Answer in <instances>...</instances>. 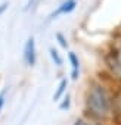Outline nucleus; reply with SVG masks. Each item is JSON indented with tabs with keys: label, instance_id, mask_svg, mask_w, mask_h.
I'll return each instance as SVG.
<instances>
[{
	"label": "nucleus",
	"instance_id": "f257e3e1",
	"mask_svg": "<svg viewBox=\"0 0 121 125\" xmlns=\"http://www.w3.org/2000/svg\"><path fill=\"white\" fill-rule=\"evenodd\" d=\"M84 112L97 122L114 118L112 90L100 81H92L84 97Z\"/></svg>",
	"mask_w": 121,
	"mask_h": 125
},
{
	"label": "nucleus",
	"instance_id": "f03ea898",
	"mask_svg": "<svg viewBox=\"0 0 121 125\" xmlns=\"http://www.w3.org/2000/svg\"><path fill=\"white\" fill-rule=\"evenodd\" d=\"M105 63L111 75L121 83V40L114 41L111 49L105 53Z\"/></svg>",
	"mask_w": 121,
	"mask_h": 125
},
{
	"label": "nucleus",
	"instance_id": "7ed1b4c3",
	"mask_svg": "<svg viewBox=\"0 0 121 125\" xmlns=\"http://www.w3.org/2000/svg\"><path fill=\"white\" fill-rule=\"evenodd\" d=\"M24 60L28 66H33L36 63V41H34V37H30L24 46Z\"/></svg>",
	"mask_w": 121,
	"mask_h": 125
},
{
	"label": "nucleus",
	"instance_id": "20e7f679",
	"mask_svg": "<svg viewBox=\"0 0 121 125\" xmlns=\"http://www.w3.org/2000/svg\"><path fill=\"white\" fill-rule=\"evenodd\" d=\"M112 106H114V118L121 121V84L112 90Z\"/></svg>",
	"mask_w": 121,
	"mask_h": 125
},
{
	"label": "nucleus",
	"instance_id": "39448f33",
	"mask_svg": "<svg viewBox=\"0 0 121 125\" xmlns=\"http://www.w3.org/2000/svg\"><path fill=\"white\" fill-rule=\"evenodd\" d=\"M75 6H77V0H65L64 3H60V6L56 9V12H53V13L50 15V18L53 19V18H56V16H59V15L71 13V12L75 9Z\"/></svg>",
	"mask_w": 121,
	"mask_h": 125
},
{
	"label": "nucleus",
	"instance_id": "423d86ee",
	"mask_svg": "<svg viewBox=\"0 0 121 125\" xmlns=\"http://www.w3.org/2000/svg\"><path fill=\"white\" fill-rule=\"evenodd\" d=\"M68 59H70V63H71V78L74 81H77L80 77V59L74 52L68 53Z\"/></svg>",
	"mask_w": 121,
	"mask_h": 125
},
{
	"label": "nucleus",
	"instance_id": "0eeeda50",
	"mask_svg": "<svg viewBox=\"0 0 121 125\" xmlns=\"http://www.w3.org/2000/svg\"><path fill=\"white\" fill-rule=\"evenodd\" d=\"M67 87H68V80H67V78H62V80L59 81L58 88H56V91H55V94H53V100H59L60 97H62V96L65 94Z\"/></svg>",
	"mask_w": 121,
	"mask_h": 125
},
{
	"label": "nucleus",
	"instance_id": "6e6552de",
	"mask_svg": "<svg viewBox=\"0 0 121 125\" xmlns=\"http://www.w3.org/2000/svg\"><path fill=\"white\" fill-rule=\"evenodd\" d=\"M49 53H50V57H52V60L55 62V65H56V66H62L64 60H62V57H60L59 52H58L55 47H50V49H49Z\"/></svg>",
	"mask_w": 121,
	"mask_h": 125
},
{
	"label": "nucleus",
	"instance_id": "1a4fd4ad",
	"mask_svg": "<svg viewBox=\"0 0 121 125\" xmlns=\"http://www.w3.org/2000/svg\"><path fill=\"white\" fill-rule=\"evenodd\" d=\"M74 125H100V122H97V121H95V119H87V118H78V119H75V122H74Z\"/></svg>",
	"mask_w": 121,
	"mask_h": 125
},
{
	"label": "nucleus",
	"instance_id": "9d476101",
	"mask_svg": "<svg viewBox=\"0 0 121 125\" xmlns=\"http://www.w3.org/2000/svg\"><path fill=\"white\" fill-rule=\"evenodd\" d=\"M70 106H71V97H70V94H67V96L64 97L62 103L59 104V107L62 109V110H65V109H70Z\"/></svg>",
	"mask_w": 121,
	"mask_h": 125
},
{
	"label": "nucleus",
	"instance_id": "9b49d317",
	"mask_svg": "<svg viewBox=\"0 0 121 125\" xmlns=\"http://www.w3.org/2000/svg\"><path fill=\"white\" fill-rule=\"evenodd\" d=\"M56 40L59 41V44L62 46L64 49H68V41H67V38H65V35H64V34L58 32V34H56Z\"/></svg>",
	"mask_w": 121,
	"mask_h": 125
},
{
	"label": "nucleus",
	"instance_id": "f8f14e48",
	"mask_svg": "<svg viewBox=\"0 0 121 125\" xmlns=\"http://www.w3.org/2000/svg\"><path fill=\"white\" fill-rule=\"evenodd\" d=\"M36 2H37V0H28V2H27V6H25V10H28V9H31L34 5H36Z\"/></svg>",
	"mask_w": 121,
	"mask_h": 125
},
{
	"label": "nucleus",
	"instance_id": "ddd939ff",
	"mask_svg": "<svg viewBox=\"0 0 121 125\" xmlns=\"http://www.w3.org/2000/svg\"><path fill=\"white\" fill-rule=\"evenodd\" d=\"M8 6H9V3H2V5H0V15L8 9Z\"/></svg>",
	"mask_w": 121,
	"mask_h": 125
},
{
	"label": "nucleus",
	"instance_id": "4468645a",
	"mask_svg": "<svg viewBox=\"0 0 121 125\" xmlns=\"http://www.w3.org/2000/svg\"><path fill=\"white\" fill-rule=\"evenodd\" d=\"M3 104H5V94H0V112H2Z\"/></svg>",
	"mask_w": 121,
	"mask_h": 125
}]
</instances>
